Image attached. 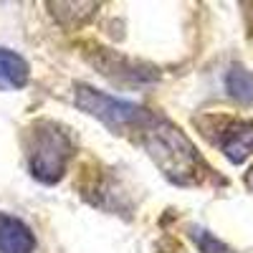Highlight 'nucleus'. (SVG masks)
<instances>
[{"label":"nucleus","mask_w":253,"mask_h":253,"mask_svg":"<svg viewBox=\"0 0 253 253\" xmlns=\"http://www.w3.org/2000/svg\"><path fill=\"white\" fill-rule=\"evenodd\" d=\"M225 89L233 99L251 104L253 101V71H248L243 66H233L225 76Z\"/></svg>","instance_id":"0eeeda50"},{"label":"nucleus","mask_w":253,"mask_h":253,"mask_svg":"<svg viewBox=\"0 0 253 253\" xmlns=\"http://www.w3.org/2000/svg\"><path fill=\"white\" fill-rule=\"evenodd\" d=\"M142 144L150 152L152 162L162 170V175L175 182V185H198L203 180V175L208 172V167L203 162V157L198 155V150L193 147L182 129L172 122L160 119V117H150L142 126Z\"/></svg>","instance_id":"f257e3e1"},{"label":"nucleus","mask_w":253,"mask_h":253,"mask_svg":"<svg viewBox=\"0 0 253 253\" xmlns=\"http://www.w3.org/2000/svg\"><path fill=\"white\" fill-rule=\"evenodd\" d=\"M74 152V144L69 134L56 126L53 122H38L31 132V147H28V162L36 180L53 185L61 180L66 162Z\"/></svg>","instance_id":"f03ea898"},{"label":"nucleus","mask_w":253,"mask_h":253,"mask_svg":"<svg viewBox=\"0 0 253 253\" xmlns=\"http://www.w3.org/2000/svg\"><path fill=\"white\" fill-rule=\"evenodd\" d=\"M28 63L15 51L0 48V89H23L28 84Z\"/></svg>","instance_id":"423d86ee"},{"label":"nucleus","mask_w":253,"mask_h":253,"mask_svg":"<svg viewBox=\"0 0 253 253\" xmlns=\"http://www.w3.org/2000/svg\"><path fill=\"white\" fill-rule=\"evenodd\" d=\"M74 99H76V107L81 112H86L96 119H101L104 124L114 132H122V129H129V126H139L152 117V112H147L139 104H132V101H124V99H117L112 94H104V91H96L86 84H76L74 89Z\"/></svg>","instance_id":"7ed1b4c3"},{"label":"nucleus","mask_w":253,"mask_h":253,"mask_svg":"<svg viewBox=\"0 0 253 253\" xmlns=\"http://www.w3.org/2000/svg\"><path fill=\"white\" fill-rule=\"evenodd\" d=\"M193 241L198 243L200 253H233L223 241H218L215 236H210L208 230H203V228H195L193 230Z\"/></svg>","instance_id":"6e6552de"},{"label":"nucleus","mask_w":253,"mask_h":253,"mask_svg":"<svg viewBox=\"0 0 253 253\" xmlns=\"http://www.w3.org/2000/svg\"><path fill=\"white\" fill-rule=\"evenodd\" d=\"M36 236L33 230L13 215L0 213V253H33Z\"/></svg>","instance_id":"20e7f679"},{"label":"nucleus","mask_w":253,"mask_h":253,"mask_svg":"<svg viewBox=\"0 0 253 253\" xmlns=\"http://www.w3.org/2000/svg\"><path fill=\"white\" fill-rule=\"evenodd\" d=\"M220 150L233 165L246 162L251 157V152H253V122H233V124H228L223 137H220Z\"/></svg>","instance_id":"39448f33"}]
</instances>
